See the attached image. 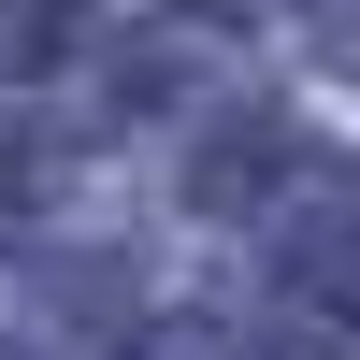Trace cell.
<instances>
[{
    "label": "cell",
    "instance_id": "cell-1",
    "mask_svg": "<svg viewBox=\"0 0 360 360\" xmlns=\"http://www.w3.org/2000/svg\"><path fill=\"white\" fill-rule=\"evenodd\" d=\"M346 259H360V173H346V159H303L288 202H274V274H288V288H332Z\"/></svg>",
    "mask_w": 360,
    "mask_h": 360
},
{
    "label": "cell",
    "instance_id": "cell-2",
    "mask_svg": "<svg viewBox=\"0 0 360 360\" xmlns=\"http://www.w3.org/2000/svg\"><path fill=\"white\" fill-rule=\"evenodd\" d=\"M288 159H303V144H288V115H245V130L202 144V202H217V217H245V202L274 217V202H288Z\"/></svg>",
    "mask_w": 360,
    "mask_h": 360
},
{
    "label": "cell",
    "instance_id": "cell-3",
    "mask_svg": "<svg viewBox=\"0 0 360 360\" xmlns=\"http://www.w3.org/2000/svg\"><path fill=\"white\" fill-rule=\"evenodd\" d=\"M217 58H231L217 15H159V29H130V101H188V86H217Z\"/></svg>",
    "mask_w": 360,
    "mask_h": 360
},
{
    "label": "cell",
    "instance_id": "cell-4",
    "mask_svg": "<svg viewBox=\"0 0 360 360\" xmlns=\"http://www.w3.org/2000/svg\"><path fill=\"white\" fill-rule=\"evenodd\" d=\"M86 29V0H0V72H58Z\"/></svg>",
    "mask_w": 360,
    "mask_h": 360
},
{
    "label": "cell",
    "instance_id": "cell-5",
    "mask_svg": "<svg viewBox=\"0 0 360 360\" xmlns=\"http://www.w3.org/2000/svg\"><path fill=\"white\" fill-rule=\"evenodd\" d=\"M259 360H360V317H288Z\"/></svg>",
    "mask_w": 360,
    "mask_h": 360
},
{
    "label": "cell",
    "instance_id": "cell-6",
    "mask_svg": "<svg viewBox=\"0 0 360 360\" xmlns=\"http://www.w3.org/2000/svg\"><path fill=\"white\" fill-rule=\"evenodd\" d=\"M130 360H245V332H202V317H173V332H144Z\"/></svg>",
    "mask_w": 360,
    "mask_h": 360
},
{
    "label": "cell",
    "instance_id": "cell-7",
    "mask_svg": "<svg viewBox=\"0 0 360 360\" xmlns=\"http://www.w3.org/2000/svg\"><path fill=\"white\" fill-rule=\"evenodd\" d=\"M303 44L317 58H360V0H303Z\"/></svg>",
    "mask_w": 360,
    "mask_h": 360
}]
</instances>
